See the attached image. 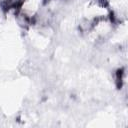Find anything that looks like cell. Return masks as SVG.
<instances>
[{
    "mask_svg": "<svg viewBox=\"0 0 128 128\" xmlns=\"http://www.w3.org/2000/svg\"><path fill=\"white\" fill-rule=\"evenodd\" d=\"M23 3V0H5L3 2V8L6 10L19 8Z\"/></svg>",
    "mask_w": 128,
    "mask_h": 128,
    "instance_id": "obj_1",
    "label": "cell"
}]
</instances>
